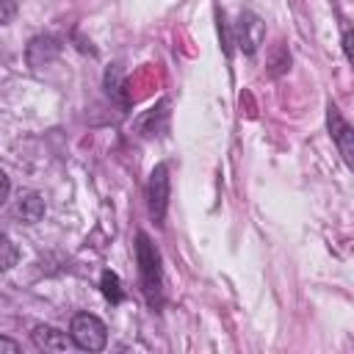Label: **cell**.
I'll list each match as a JSON object with an SVG mask.
<instances>
[{
	"mask_svg": "<svg viewBox=\"0 0 354 354\" xmlns=\"http://www.w3.org/2000/svg\"><path fill=\"white\" fill-rule=\"evenodd\" d=\"M69 337L83 351H102L105 343H108V329H105V324L97 315L77 313L72 318V324H69Z\"/></svg>",
	"mask_w": 354,
	"mask_h": 354,
	"instance_id": "6da1fadb",
	"label": "cell"
},
{
	"mask_svg": "<svg viewBox=\"0 0 354 354\" xmlns=\"http://www.w3.org/2000/svg\"><path fill=\"white\" fill-rule=\"evenodd\" d=\"M326 124H329V133H332V138H335V144H337L343 160L351 166V127H348V122L340 116L337 105H332V102H329V108H326Z\"/></svg>",
	"mask_w": 354,
	"mask_h": 354,
	"instance_id": "7a4b0ae2",
	"label": "cell"
},
{
	"mask_svg": "<svg viewBox=\"0 0 354 354\" xmlns=\"http://www.w3.org/2000/svg\"><path fill=\"white\" fill-rule=\"evenodd\" d=\"M263 36H266L263 22L254 14H241V19H238V44H241V50L254 53L257 44L263 41Z\"/></svg>",
	"mask_w": 354,
	"mask_h": 354,
	"instance_id": "3957f363",
	"label": "cell"
},
{
	"mask_svg": "<svg viewBox=\"0 0 354 354\" xmlns=\"http://www.w3.org/2000/svg\"><path fill=\"white\" fill-rule=\"evenodd\" d=\"M33 343H36V348H44V351H66V348L75 346L66 332H61L55 326H47V324H39L33 329Z\"/></svg>",
	"mask_w": 354,
	"mask_h": 354,
	"instance_id": "277c9868",
	"label": "cell"
},
{
	"mask_svg": "<svg viewBox=\"0 0 354 354\" xmlns=\"http://www.w3.org/2000/svg\"><path fill=\"white\" fill-rule=\"evenodd\" d=\"M138 260H141V274H144V290L152 293L158 290V252L149 246L147 235H138Z\"/></svg>",
	"mask_w": 354,
	"mask_h": 354,
	"instance_id": "5b68a950",
	"label": "cell"
},
{
	"mask_svg": "<svg viewBox=\"0 0 354 354\" xmlns=\"http://www.w3.org/2000/svg\"><path fill=\"white\" fill-rule=\"evenodd\" d=\"M166 196H169V177H166V166H158V169L152 171V180H149V207H152V216H155V218H163Z\"/></svg>",
	"mask_w": 354,
	"mask_h": 354,
	"instance_id": "8992f818",
	"label": "cell"
},
{
	"mask_svg": "<svg viewBox=\"0 0 354 354\" xmlns=\"http://www.w3.org/2000/svg\"><path fill=\"white\" fill-rule=\"evenodd\" d=\"M17 216H19L25 224H36V221L44 216V199H41L36 191L22 194L19 202H17Z\"/></svg>",
	"mask_w": 354,
	"mask_h": 354,
	"instance_id": "52a82bcc",
	"label": "cell"
},
{
	"mask_svg": "<svg viewBox=\"0 0 354 354\" xmlns=\"http://www.w3.org/2000/svg\"><path fill=\"white\" fill-rule=\"evenodd\" d=\"M17 260H19V249H17V243H14L8 235H0V271L14 268Z\"/></svg>",
	"mask_w": 354,
	"mask_h": 354,
	"instance_id": "ba28073f",
	"label": "cell"
},
{
	"mask_svg": "<svg viewBox=\"0 0 354 354\" xmlns=\"http://www.w3.org/2000/svg\"><path fill=\"white\" fill-rule=\"evenodd\" d=\"M102 293L111 299V301H119L122 299V290H119V277L113 271H105L102 274Z\"/></svg>",
	"mask_w": 354,
	"mask_h": 354,
	"instance_id": "9c48e42d",
	"label": "cell"
},
{
	"mask_svg": "<svg viewBox=\"0 0 354 354\" xmlns=\"http://www.w3.org/2000/svg\"><path fill=\"white\" fill-rule=\"evenodd\" d=\"M17 14V3L14 0H0V25H8Z\"/></svg>",
	"mask_w": 354,
	"mask_h": 354,
	"instance_id": "30bf717a",
	"label": "cell"
},
{
	"mask_svg": "<svg viewBox=\"0 0 354 354\" xmlns=\"http://www.w3.org/2000/svg\"><path fill=\"white\" fill-rule=\"evenodd\" d=\"M8 194H11V180H8V174L0 169V205L8 199Z\"/></svg>",
	"mask_w": 354,
	"mask_h": 354,
	"instance_id": "8fae6325",
	"label": "cell"
},
{
	"mask_svg": "<svg viewBox=\"0 0 354 354\" xmlns=\"http://www.w3.org/2000/svg\"><path fill=\"white\" fill-rule=\"evenodd\" d=\"M0 351H19V343L8 340V337H0Z\"/></svg>",
	"mask_w": 354,
	"mask_h": 354,
	"instance_id": "7c38bea8",
	"label": "cell"
}]
</instances>
